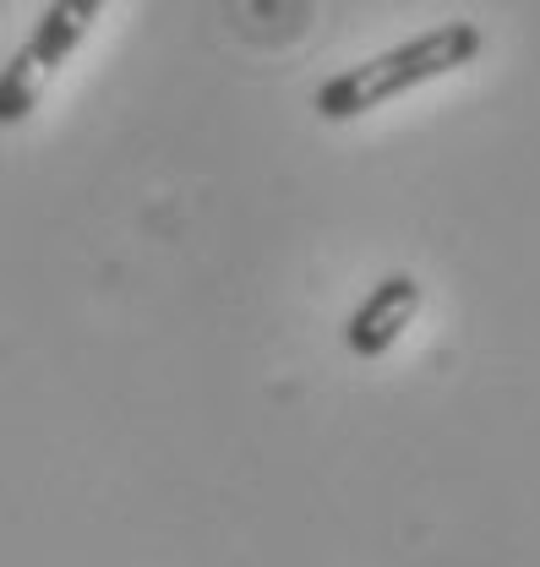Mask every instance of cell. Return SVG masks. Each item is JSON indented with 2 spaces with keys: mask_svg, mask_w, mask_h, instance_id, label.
Segmentation results:
<instances>
[{
  "mask_svg": "<svg viewBox=\"0 0 540 567\" xmlns=\"http://www.w3.org/2000/svg\"><path fill=\"white\" fill-rule=\"evenodd\" d=\"M480 44H486V33L475 22H442V28L409 39V44H394L388 55H371L360 66L328 76L312 104H317L323 121H355L366 110H383V104L405 99V93L437 82V76H454L459 66H470L480 55Z\"/></svg>",
  "mask_w": 540,
  "mask_h": 567,
  "instance_id": "obj_1",
  "label": "cell"
},
{
  "mask_svg": "<svg viewBox=\"0 0 540 567\" xmlns=\"http://www.w3.org/2000/svg\"><path fill=\"white\" fill-rule=\"evenodd\" d=\"M110 0H50L33 22V33L22 39V50L0 66V126H17L39 110L44 87L55 82V71L77 55V44L93 33V22L104 17Z\"/></svg>",
  "mask_w": 540,
  "mask_h": 567,
  "instance_id": "obj_2",
  "label": "cell"
},
{
  "mask_svg": "<svg viewBox=\"0 0 540 567\" xmlns=\"http://www.w3.org/2000/svg\"><path fill=\"white\" fill-rule=\"evenodd\" d=\"M415 311H420V284L409 279V274H388L383 284H371V295L349 311L344 344L360 354V360H377V354H388L405 339Z\"/></svg>",
  "mask_w": 540,
  "mask_h": 567,
  "instance_id": "obj_3",
  "label": "cell"
}]
</instances>
